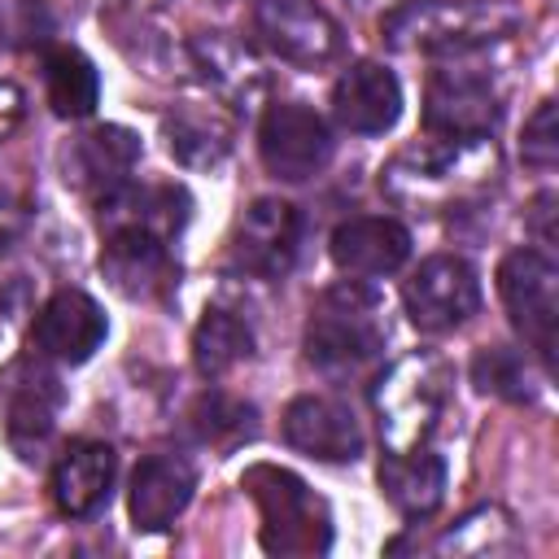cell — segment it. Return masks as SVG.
Instances as JSON below:
<instances>
[{"instance_id":"obj_3","label":"cell","mask_w":559,"mask_h":559,"mask_svg":"<svg viewBox=\"0 0 559 559\" xmlns=\"http://www.w3.org/2000/svg\"><path fill=\"white\" fill-rule=\"evenodd\" d=\"M498 293L511 328L537 349L542 362H550L559 332V266L542 249H515L498 266Z\"/></svg>"},{"instance_id":"obj_22","label":"cell","mask_w":559,"mask_h":559,"mask_svg":"<svg viewBox=\"0 0 559 559\" xmlns=\"http://www.w3.org/2000/svg\"><path fill=\"white\" fill-rule=\"evenodd\" d=\"M245 358H253V332L240 314L231 310H205V319L192 332V362L201 376L218 380L231 367H240Z\"/></svg>"},{"instance_id":"obj_26","label":"cell","mask_w":559,"mask_h":559,"mask_svg":"<svg viewBox=\"0 0 559 559\" xmlns=\"http://www.w3.org/2000/svg\"><path fill=\"white\" fill-rule=\"evenodd\" d=\"M520 157L533 170H555L559 162V131H555V100H542L537 114L524 122V140H520Z\"/></svg>"},{"instance_id":"obj_10","label":"cell","mask_w":559,"mask_h":559,"mask_svg":"<svg viewBox=\"0 0 559 559\" xmlns=\"http://www.w3.org/2000/svg\"><path fill=\"white\" fill-rule=\"evenodd\" d=\"M188 192L175 183H118L105 197H96V218L100 231H148L162 240H175L179 227L188 223Z\"/></svg>"},{"instance_id":"obj_23","label":"cell","mask_w":559,"mask_h":559,"mask_svg":"<svg viewBox=\"0 0 559 559\" xmlns=\"http://www.w3.org/2000/svg\"><path fill=\"white\" fill-rule=\"evenodd\" d=\"M44 79H48V105L61 118H87L100 100L96 66L79 48H52L44 61Z\"/></svg>"},{"instance_id":"obj_13","label":"cell","mask_w":559,"mask_h":559,"mask_svg":"<svg viewBox=\"0 0 559 559\" xmlns=\"http://www.w3.org/2000/svg\"><path fill=\"white\" fill-rule=\"evenodd\" d=\"M105 332V310L79 288L52 293L35 314V349L57 362H87L100 349Z\"/></svg>"},{"instance_id":"obj_24","label":"cell","mask_w":559,"mask_h":559,"mask_svg":"<svg viewBox=\"0 0 559 559\" xmlns=\"http://www.w3.org/2000/svg\"><path fill=\"white\" fill-rule=\"evenodd\" d=\"M188 419H192V432L201 441H210V445H231V441H240V437L253 432V406L249 402H236L227 393H201L192 402Z\"/></svg>"},{"instance_id":"obj_6","label":"cell","mask_w":559,"mask_h":559,"mask_svg":"<svg viewBox=\"0 0 559 559\" xmlns=\"http://www.w3.org/2000/svg\"><path fill=\"white\" fill-rule=\"evenodd\" d=\"M402 301H406V314L419 332H450L476 314L480 280L463 258L437 253V258L419 262V271L406 280Z\"/></svg>"},{"instance_id":"obj_19","label":"cell","mask_w":559,"mask_h":559,"mask_svg":"<svg viewBox=\"0 0 559 559\" xmlns=\"http://www.w3.org/2000/svg\"><path fill=\"white\" fill-rule=\"evenodd\" d=\"M192 489H197V472L188 459H179V454L144 459L131 476V502H127L135 528H144V533L170 528L175 515L192 502Z\"/></svg>"},{"instance_id":"obj_1","label":"cell","mask_w":559,"mask_h":559,"mask_svg":"<svg viewBox=\"0 0 559 559\" xmlns=\"http://www.w3.org/2000/svg\"><path fill=\"white\" fill-rule=\"evenodd\" d=\"M380 354H384L380 301L362 288V280H345L328 288L306 323V358L323 376H358Z\"/></svg>"},{"instance_id":"obj_5","label":"cell","mask_w":559,"mask_h":559,"mask_svg":"<svg viewBox=\"0 0 559 559\" xmlns=\"http://www.w3.org/2000/svg\"><path fill=\"white\" fill-rule=\"evenodd\" d=\"M498 122V92L480 70L441 66L424 92V127L445 140H485Z\"/></svg>"},{"instance_id":"obj_20","label":"cell","mask_w":559,"mask_h":559,"mask_svg":"<svg viewBox=\"0 0 559 559\" xmlns=\"http://www.w3.org/2000/svg\"><path fill=\"white\" fill-rule=\"evenodd\" d=\"M380 493L406 520L432 515L445 498V463L424 445H411V450L397 445L380 459Z\"/></svg>"},{"instance_id":"obj_2","label":"cell","mask_w":559,"mask_h":559,"mask_svg":"<svg viewBox=\"0 0 559 559\" xmlns=\"http://www.w3.org/2000/svg\"><path fill=\"white\" fill-rule=\"evenodd\" d=\"M240 489L253 498L262 515L266 555H323L332 546V511L297 472L275 463H253L245 467Z\"/></svg>"},{"instance_id":"obj_8","label":"cell","mask_w":559,"mask_h":559,"mask_svg":"<svg viewBox=\"0 0 559 559\" xmlns=\"http://www.w3.org/2000/svg\"><path fill=\"white\" fill-rule=\"evenodd\" d=\"M301 249V214L280 197H258L231 236V262L249 275L280 280Z\"/></svg>"},{"instance_id":"obj_27","label":"cell","mask_w":559,"mask_h":559,"mask_svg":"<svg viewBox=\"0 0 559 559\" xmlns=\"http://www.w3.org/2000/svg\"><path fill=\"white\" fill-rule=\"evenodd\" d=\"M550 218H555V192H542L528 210V227H533L537 245H555V223Z\"/></svg>"},{"instance_id":"obj_16","label":"cell","mask_w":559,"mask_h":559,"mask_svg":"<svg viewBox=\"0 0 559 559\" xmlns=\"http://www.w3.org/2000/svg\"><path fill=\"white\" fill-rule=\"evenodd\" d=\"M411 258V231L397 218H349L332 231V262L354 280L393 275Z\"/></svg>"},{"instance_id":"obj_4","label":"cell","mask_w":559,"mask_h":559,"mask_svg":"<svg viewBox=\"0 0 559 559\" xmlns=\"http://www.w3.org/2000/svg\"><path fill=\"white\" fill-rule=\"evenodd\" d=\"M258 153H262V166L284 179V183H306L310 175H319L332 157V131L328 122L297 105V100H280L262 114V127H258Z\"/></svg>"},{"instance_id":"obj_9","label":"cell","mask_w":559,"mask_h":559,"mask_svg":"<svg viewBox=\"0 0 559 559\" xmlns=\"http://www.w3.org/2000/svg\"><path fill=\"white\" fill-rule=\"evenodd\" d=\"M441 397H445V380L441 367L428 358H406L389 380H380L376 406H380V428L393 445H419V437H428V428L441 415Z\"/></svg>"},{"instance_id":"obj_12","label":"cell","mask_w":559,"mask_h":559,"mask_svg":"<svg viewBox=\"0 0 559 559\" xmlns=\"http://www.w3.org/2000/svg\"><path fill=\"white\" fill-rule=\"evenodd\" d=\"M284 441L323 463H354L362 454V428L354 411L336 397H297L284 411Z\"/></svg>"},{"instance_id":"obj_21","label":"cell","mask_w":559,"mask_h":559,"mask_svg":"<svg viewBox=\"0 0 559 559\" xmlns=\"http://www.w3.org/2000/svg\"><path fill=\"white\" fill-rule=\"evenodd\" d=\"M118 454L105 441H74L52 467V502L66 515H92L114 489Z\"/></svg>"},{"instance_id":"obj_11","label":"cell","mask_w":559,"mask_h":559,"mask_svg":"<svg viewBox=\"0 0 559 559\" xmlns=\"http://www.w3.org/2000/svg\"><path fill=\"white\" fill-rule=\"evenodd\" d=\"M498 4H411L389 22L393 44L428 48V52H459L467 44L493 39Z\"/></svg>"},{"instance_id":"obj_25","label":"cell","mask_w":559,"mask_h":559,"mask_svg":"<svg viewBox=\"0 0 559 559\" xmlns=\"http://www.w3.org/2000/svg\"><path fill=\"white\" fill-rule=\"evenodd\" d=\"M472 380H476L485 393H498V397H507V402H528V397H533L528 362H524L520 349H507V345L480 349L476 362H472Z\"/></svg>"},{"instance_id":"obj_18","label":"cell","mask_w":559,"mask_h":559,"mask_svg":"<svg viewBox=\"0 0 559 559\" xmlns=\"http://www.w3.org/2000/svg\"><path fill=\"white\" fill-rule=\"evenodd\" d=\"M332 109H336L341 127H349L358 135H380L402 114V87H397L393 70H384L376 61H358L336 79Z\"/></svg>"},{"instance_id":"obj_14","label":"cell","mask_w":559,"mask_h":559,"mask_svg":"<svg viewBox=\"0 0 559 559\" xmlns=\"http://www.w3.org/2000/svg\"><path fill=\"white\" fill-rule=\"evenodd\" d=\"M100 271L105 280L131 297V301H153L170 288L175 280V258L170 240L148 236V231H109L100 249Z\"/></svg>"},{"instance_id":"obj_29","label":"cell","mask_w":559,"mask_h":559,"mask_svg":"<svg viewBox=\"0 0 559 559\" xmlns=\"http://www.w3.org/2000/svg\"><path fill=\"white\" fill-rule=\"evenodd\" d=\"M0 35H4V17H0Z\"/></svg>"},{"instance_id":"obj_15","label":"cell","mask_w":559,"mask_h":559,"mask_svg":"<svg viewBox=\"0 0 559 559\" xmlns=\"http://www.w3.org/2000/svg\"><path fill=\"white\" fill-rule=\"evenodd\" d=\"M4 406H9V441L22 450V459H35L57 428L61 384L44 362H17L4 376Z\"/></svg>"},{"instance_id":"obj_17","label":"cell","mask_w":559,"mask_h":559,"mask_svg":"<svg viewBox=\"0 0 559 559\" xmlns=\"http://www.w3.org/2000/svg\"><path fill=\"white\" fill-rule=\"evenodd\" d=\"M61 162H66V183L105 197L109 188L127 183L131 166L140 162V140L127 127H92L66 144Z\"/></svg>"},{"instance_id":"obj_28","label":"cell","mask_w":559,"mask_h":559,"mask_svg":"<svg viewBox=\"0 0 559 559\" xmlns=\"http://www.w3.org/2000/svg\"><path fill=\"white\" fill-rule=\"evenodd\" d=\"M17 122H22V92L13 83H0V144L13 135Z\"/></svg>"},{"instance_id":"obj_7","label":"cell","mask_w":559,"mask_h":559,"mask_svg":"<svg viewBox=\"0 0 559 559\" xmlns=\"http://www.w3.org/2000/svg\"><path fill=\"white\" fill-rule=\"evenodd\" d=\"M253 22L262 44L301 70L328 66L341 52V26L314 0H258Z\"/></svg>"}]
</instances>
